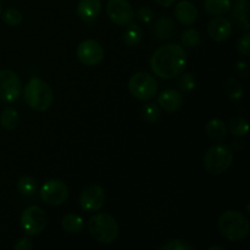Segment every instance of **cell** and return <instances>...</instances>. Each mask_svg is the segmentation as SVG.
I'll use <instances>...</instances> for the list:
<instances>
[{
	"mask_svg": "<svg viewBox=\"0 0 250 250\" xmlns=\"http://www.w3.org/2000/svg\"><path fill=\"white\" fill-rule=\"evenodd\" d=\"M237 70L246 77L248 75V63L244 62V61H241V62L237 63Z\"/></svg>",
	"mask_w": 250,
	"mask_h": 250,
	"instance_id": "34",
	"label": "cell"
},
{
	"mask_svg": "<svg viewBox=\"0 0 250 250\" xmlns=\"http://www.w3.org/2000/svg\"><path fill=\"white\" fill-rule=\"evenodd\" d=\"M129 93L138 100H150L158 93V82L148 72H137L128 81Z\"/></svg>",
	"mask_w": 250,
	"mask_h": 250,
	"instance_id": "6",
	"label": "cell"
},
{
	"mask_svg": "<svg viewBox=\"0 0 250 250\" xmlns=\"http://www.w3.org/2000/svg\"><path fill=\"white\" fill-rule=\"evenodd\" d=\"M102 11L100 0H80L77 4V15L82 21L92 22Z\"/></svg>",
	"mask_w": 250,
	"mask_h": 250,
	"instance_id": "16",
	"label": "cell"
},
{
	"mask_svg": "<svg viewBox=\"0 0 250 250\" xmlns=\"http://www.w3.org/2000/svg\"><path fill=\"white\" fill-rule=\"evenodd\" d=\"M23 94L27 104L34 111H46L53 105V89L45 81L39 77H33L28 81Z\"/></svg>",
	"mask_w": 250,
	"mask_h": 250,
	"instance_id": "3",
	"label": "cell"
},
{
	"mask_svg": "<svg viewBox=\"0 0 250 250\" xmlns=\"http://www.w3.org/2000/svg\"><path fill=\"white\" fill-rule=\"evenodd\" d=\"M61 227L65 232L72 234H77L82 232L83 227H84V221L81 216L76 214H67L66 216L62 217L61 220Z\"/></svg>",
	"mask_w": 250,
	"mask_h": 250,
	"instance_id": "20",
	"label": "cell"
},
{
	"mask_svg": "<svg viewBox=\"0 0 250 250\" xmlns=\"http://www.w3.org/2000/svg\"><path fill=\"white\" fill-rule=\"evenodd\" d=\"M142 114H143L144 120L149 124H156V122L160 120L161 116V109L158 104H154V103H146L143 106L142 110Z\"/></svg>",
	"mask_w": 250,
	"mask_h": 250,
	"instance_id": "26",
	"label": "cell"
},
{
	"mask_svg": "<svg viewBox=\"0 0 250 250\" xmlns=\"http://www.w3.org/2000/svg\"><path fill=\"white\" fill-rule=\"evenodd\" d=\"M2 20H4V22L7 26H19L22 22V14L20 10L15 9V7H10L6 11H4V14H2Z\"/></svg>",
	"mask_w": 250,
	"mask_h": 250,
	"instance_id": "29",
	"label": "cell"
},
{
	"mask_svg": "<svg viewBox=\"0 0 250 250\" xmlns=\"http://www.w3.org/2000/svg\"><path fill=\"white\" fill-rule=\"evenodd\" d=\"M195 84H197V82H195L194 75L190 72L183 73L180 77V80H178V85H180V88L183 92H190V90L194 89Z\"/></svg>",
	"mask_w": 250,
	"mask_h": 250,
	"instance_id": "30",
	"label": "cell"
},
{
	"mask_svg": "<svg viewBox=\"0 0 250 250\" xmlns=\"http://www.w3.org/2000/svg\"><path fill=\"white\" fill-rule=\"evenodd\" d=\"M237 50L241 55L249 56L250 55V34L249 32H246L243 36L237 42Z\"/></svg>",
	"mask_w": 250,
	"mask_h": 250,
	"instance_id": "31",
	"label": "cell"
},
{
	"mask_svg": "<svg viewBox=\"0 0 250 250\" xmlns=\"http://www.w3.org/2000/svg\"><path fill=\"white\" fill-rule=\"evenodd\" d=\"M33 248V243L28 238H21L14 244L15 250H31Z\"/></svg>",
	"mask_w": 250,
	"mask_h": 250,
	"instance_id": "33",
	"label": "cell"
},
{
	"mask_svg": "<svg viewBox=\"0 0 250 250\" xmlns=\"http://www.w3.org/2000/svg\"><path fill=\"white\" fill-rule=\"evenodd\" d=\"M229 128L231 133L236 137H244L247 136L249 131V125L244 117L236 116L229 121Z\"/></svg>",
	"mask_w": 250,
	"mask_h": 250,
	"instance_id": "23",
	"label": "cell"
},
{
	"mask_svg": "<svg viewBox=\"0 0 250 250\" xmlns=\"http://www.w3.org/2000/svg\"><path fill=\"white\" fill-rule=\"evenodd\" d=\"M68 187L63 181L61 180H49L42 186L41 188V199L45 204L55 207V205H61L67 200Z\"/></svg>",
	"mask_w": 250,
	"mask_h": 250,
	"instance_id": "8",
	"label": "cell"
},
{
	"mask_svg": "<svg viewBox=\"0 0 250 250\" xmlns=\"http://www.w3.org/2000/svg\"><path fill=\"white\" fill-rule=\"evenodd\" d=\"M225 93L231 99L238 100L243 97V88L238 81L234 80V78H229L225 82Z\"/></svg>",
	"mask_w": 250,
	"mask_h": 250,
	"instance_id": "27",
	"label": "cell"
},
{
	"mask_svg": "<svg viewBox=\"0 0 250 250\" xmlns=\"http://www.w3.org/2000/svg\"><path fill=\"white\" fill-rule=\"evenodd\" d=\"M106 14L116 26H127L133 22L134 19L133 7L127 0H109L106 4Z\"/></svg>",
	"mask_w": 250,
	"mask_h": 250,
	"instance_id": "9",
	"label": "cell"
},
{
	"mask_svg": "<svg viewBox=\"0 0 250 250\" xmlns=\"http://www.w3.org/2000/svg\"><path fill=\"white\" fill-rule=\"evenodd\" d=\"M209 250H225L224 247H219V246H215V247H210Z\"/></svg>",
	"mask_w": 250,
	"mask_h": 250,
	"instance_id": "36",
	"label": "cell"
},
{
	"mask_svg": "<svg viewBox=\"0 0 250 250\" xmlns=\"http://www.w3.org/2000/svg\"><path fill=\"white\" fill-rule=\"evenodd\" d=\"M21 81L11 70L0 71V99L4 102H15L21 95Z\"/></svg>",
	"mask_w": 250,
	"mask_h": 250,
	"instance_id": "12",
	"label": "cell"
},
{
	"mask_svg": "<svg viewBox=\"0 0 250 250\" xmlns=\"http://www.w3.org/2000/svg\"><path fill=\"white\" fill-rule=\"evenodd\" d=\"M77 58L83 65L85 66H97L104 59V48L99 42L94 39H87L81 42L77 48Z\"/></svg>",
	"mask_w": 250,
	"mask_h": 250,
	"instance_id": "11",
	"label": "cell"
},
{
	"mask_svg": "<svg viewBox=\"0 0 250 250\" xmlns=\"http://www.w3.org/2000/svg\"><path fill=\"white\" fill-rule=\"evenodd\" d=\"M80 207L83 211H99L105 204V190L99 185H90L82 190L80 195Z\"/></svg>",
	"mask_w": 250,
	"mask_h": 250,
	"instance_id": "10",
	"label": "cell"
},
{
	"mask_svg": "<svg viewBox=\"0 0 250 250\" xmlns=\"http://www.w3.org/2000/svg\"><path fill=\"white\" fill-rule=\"evenodd\" d=\"M160 250H195V246L182 239H170L166 243L161 244Z\"/></svg>",
	"mask_w": 250,
	"mask_h": 250,
	"instance_id": "28",
	"label": "cell"
},
{
	"mask_svg": "<svg viewBox=\"0 0 250 250\" xmlns=\"http://www.w3.org/2000/svg\"><path fill=\"white\" fill-rule=\"evenodd\" d=\"M232 24L229 20L226 17L216 16L209 22L208 24V33L210 38H212L216 42H224L231 36Z\"/></svg>",
	"mask_w": 250,
	"mask_h": 250,
	"instance_id": "13",
	"label": "cell"
},
{
	"mask_svg": "<svg viewBox=\"0 0 250 250\" xmlns=\"http://www.w3.org/2000/svg\"><path fill=\"white\" fill-rule=\"evenodd\" d=\"M1 9H2V5H1V1H0V14H1Z\"/></svg>",
	"mask_w": 250,
	"mask_h": 250,
	"instance_id": "37",
	"label": "cell"
},
{
	"mask_svg": "<svg viewBox=\"0 0 250 250\" xmlns=\"http://www.w3.org/2000/svg\"><path fill=\"white\" fill-rule=\"evenodd\" d=\"M20 124L19 112L12 107H6L0 114V125L6 131H14Z\"/></svg>",
	"mask_w": 250,
	"mask_h": 250,
	"instance_id": "22",
	"label": "cell"
},
{
	"mask_svg": "<svg viewBox=\"0 0 250 250\" xmlns=\"http://www.w3.org/2000/svg\"><path fill=\"white\" fill-rule=\"evenodd\" d=\"M17 189L22 195H32L37 190V181L32 176H22L17 181Z\"/></svg>",
	"mask_w": 250,
	"mask_h": 250,
	"instance_id": "25",
	"label": "cell"
},
{
	"mask_svg": "<svg viewBox=\"0 0 250 250\" xmlns=\"http://www.w3.org/2000/svg\"><path fill=\"white\" fill-rule=\"evenodd\" d=\"M198 9L189 0H182L175 7V17L183 26H192L198 19Z\"/></svg>",
	"mask_w": 250,
	"mask_h": 250,
	"instance_id": "15",
	"label": "cell"
},
{
	"mask_svg": "<svg viewBox=\"0 0 250 250\" xmlns=\"http://www.w3.org/2000/svg\"><path fill=\"white\" fill-rule=\"evenodd\" d=\"M142 37H143V32L141 27L131 22L122 34V42L127 46H136L142 41Z\"/></svg>",
	"mask_w": 250,
	"mask_h": 250,
	"instance_id": "21",
	"label": "cell"
},
{
	"mask_svg": "<svg viewBox=\"0 0 250 250\" xmlns=\"http://www.w3.org/2000/svg\"><path fill=\"white\" fill-rule=\"evenodd\" d=\"M203 163L210 175H222L233 164V151L226 144H214L207 150Z\"/></svg>",
	"mask_w": 250,
	"mask_h": 250,
	"instance_id": "5",
	"label": "cell"
},
{
	"mask_svg": "<svg viewBox=\"0 0 250 250\" xmlns=\"http://www.w3.org/2000/svg\"><path fill=\"white\" fill-rule=\"evenodd\" d=\"M154 1H155L159 6L170 7L172 6V4L176 1V0H154Z\"/></svg>",
	"mask_w": 250,
	"mask_h": 250,
	"instance_id": "35",
	"label": "cell"
},
{
	"mask_svg": "<svg viewBox=\"0 0 250 250\" xmlns=\"http://www.w3.org/2000/svg\"><path fill=\"white\" fill-rule=\"evenodd\" d=\"M176 31L175 23H173L172 20L170 17H161L154 24V36L156 37V39L159 41H167L171 37L173 36Z\"/></svg>",
	"mask_w": 250,
	"mask_h": 250,
	"instance_id": "17",
	"label": "cell"
},
{
	"mask_svg": "<svg viewBox=\"0 0 250 250\" xmlns=\"http://www.w3.org/2000/svg\"><path fill=\"white\" fill-rule=\"evenodd\" d=\"M88 232L97 242L103 244H110L119 237V224L112 215L100 212L92 216L87 225Z\"/></svg>",
	"mask_w": 250,
	"mask_h": 250,
	"instance_id": "4",
	"label": "cell"
},
{
	"mask_svg": "<svg viewBox=\"0 0 250 250\" xmlns=\"http://www.w3.org/2000/svg\"><path fill=\"white\" fill-rule=\"evenodd\" d=\"M204 9L208 14L214 16H221L231 11V0H205Z\"/></svg>",
	"mask_w": 250,
	"mask_h": 250,
	"instance_id": "19",
	"label": "cell"
},
{
	"mask_svg": "<svg viewBox=\"0 0 250 250\" xmlns=\"http://www.w3.org/2000/svg\"><path fill=\"white\" fill-rule=\"evenodd\" d=\"M134 17L139 20L143 23H149V22L153 21L154 19V11L151 7L149 6H141L134 14Z\"/></svg>",
	"mask_w": 250,
	"mask_h": 250,
	"instance_id": "32",
	"label": "cell"
},
{
	"mask_svg": "<svg viewBox=\"0 0 250 250\" xmlns=\"http://www.w3.org/2000/svg\"><path fill=\"white\" fill-rule=\"evenodd\" d=\"M21 227L28 236H37L45 229L48 217L42 208L33 205L23 210L21 215Z\"/></svg>",
	"mask_w": 250,
	"mask_h": 250,
	"instance_id": "7",
	"label": "cell"
},
{
	"mask_svg": "<svg viewBox=\"0 0 250 250\" xmlns=\"http://www.w3.org/2000/svg\"><path fill=\"white\" fill-rule=\"evenodd\" d=\"M187 53L177 44H165L156 49L150 58V67L161 78L180 76L187 66Z\"/></svg>",
	"mask_w": 250,
	"mask_h": 250,
	"instance_id": "1",
	"label": "cell"
},
{
	"mask_svg": "<svg viewBox=\"0 0 250 250\" xmlns=\"http://www.w3.org/2000/svg\"><path fill=\"white\" fill-rule=\"evenodd\" d=\"M217 227L224 238L229 242H242L249 236L250 224L248 217L237 210H226L217 221Z\"/></svg>",
	"mask_w": 250,
	"mask_h": 250,
	"instance_id": "2",
	"label": "cell"
},
{
	"mask_svg": "<svg viewBox=\"0 0 250 250\" xmlns=\"http://www.w3.org/2000/svg\"><path fill=\"white\" fill-rule=\"evenodd\" d=\"M205 132L210 139L216 142H221L226 138L227 127L225 122L220 119H212L208 121L205 126Z\"/></svg>",
	"mask_w": 250,
	"mask_h": 250,
	"instance_id": "18",
	"label": "cell"
},
{
	"mask_svg": "<svg viewBox=\"0 0 250 250\" xmlns=\"http://www.w3.org/2000/svg\"><path fill=\"white\" fill-rule=\"evenodd\" d=\"M181 42L186 48H197L202 43V37L199 31L194 28H188L181 36Z\"/></svg>",
	"mask_w": 250,
	"mask_h": 250,
	"instance_id": "24",
	"label": "cell"
},
{
	"mask_svg": "<svg viewBox=\"0 0 250 250\" xmlns=\"http://www.w3.org/2000/svg\"><path fill=\"white\" fill-rule=\"evenodd\" d=\"M158 104L164 111L176 112L182 107V94L176 89H165L159 94Z\"/></svg>",
	"mask_w": 250,
	"mask_h": 250,
	"instance_id": "14",
	"label": "cell"
}]
</instances>
